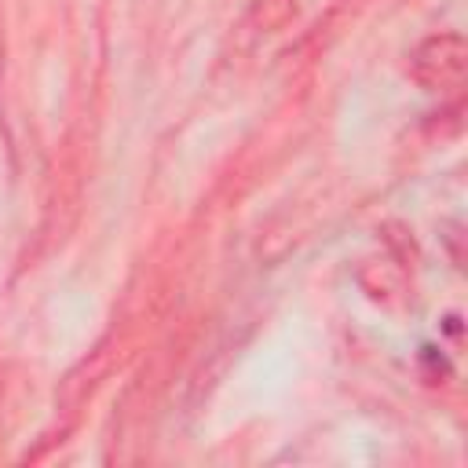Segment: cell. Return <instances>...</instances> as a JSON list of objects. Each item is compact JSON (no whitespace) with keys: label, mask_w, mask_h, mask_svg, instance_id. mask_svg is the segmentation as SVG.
I'll return each instance as SVG.
<instances>
[{"label":"cell","mask_w":468,"mask_h":468,"mask_svg":"<svg viewBox=\"0 0 468 468\" xmlns=\"http://www.w3.org/2000/svg\"><path fill=\"white\" fill-rule=\"evenodd\" d=\"M464 62H468L464 40L457 33H439V37H428L413 51L410 69L417 84H424L428 91H453L464 80Z\"/></svg>","instance_id":"obj_1"}]
</instances>
